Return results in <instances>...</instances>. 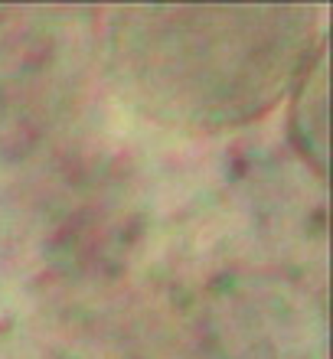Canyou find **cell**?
<instances>
[{"mask_svg":"<svg viewBox=\"0 0 333 359\" xmlns=\"http://www.w3.org/2000/svg\"><path fill=\"white\" fill-rule=\"evenodd\" d=\"M304 7H128L108 27L114 82L154 121L226 131L285 102L314 43Z\"/></svg>","mask_w":333,"mask_h":359,"instance_id":"cell-1","label":"cell"},{"mask_svg":"<svg viewBox=\"0 0 333 359\" xmlns=\"http://www.w3.org/2000/svg\"><path fill=\"white\" fill-rule=\"evenodd\" d=\"M291 141L317 173L327 167V46L317 43L291 88Z\"/></svg>","mask_w":333,"mask_h":359,"instance_id":"cell-2","label":"cell"}]
</instances>
